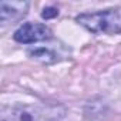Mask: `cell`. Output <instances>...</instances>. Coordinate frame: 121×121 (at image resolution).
Wrapping results in <instances>:
<instances>
[{
  "mask_svg": "<svg viewBox=\"0 0 121 121\" xmlns=\"http://www.w3.org/2000/svg\"><path fill=\"white\" fill-rule=\"evenodd\" d=\"M27 2H2L0 3V20L2 26L13 24L23 19L27 13Z\"/></svg>",
  "mask_w": 121,
  "mask_h": 121,
  "instance_id": "obj_5",
  "label": "cell"
},
{
  "mask_svg": "<svg viewBox=\"0 0 121 121\" xmlns=\"http://www.w3.org/2000/svg\"><path fill=\"white\" fill-rule=\"evenodd\" d=\"M27 54L30 58L40 61L43 64H54V63H60L63 60L70 58L71 50L67 44L54 39H50L47 41H43L39 46H31L27 50Z\"/></svg>",
  "mask_w": 121,
  "mask_h": 121,
  "instance_id": "obj_3",
  "label": "cell"
},
{
  "mask_svg": "<svg viewBox=\"0 0 121 121\" xmlns=\"http://www.w3.org/2000/svg\"><path fill=\"white\" fill-rule=\"evenodd\" d=\"M66 110L51 104H14L3 107L0 121H61Z\"/></svg>",
  "mask_w": 121,
  "mask_h": 121,
  "instance_id": "obj_1",
  "label": "cell"
},
{
  "mask_svg": "<svg viewBox=\"0 0 121 121\" xmlns=\"http://www.w3.org/2000/svg\"><path fill=\"white\" fill-rule=\"evenodd\" d=\"M57 14H58V10L54 9V7H47V9H44L43 13H41L43 19H51V17H56Z\"/></svg>",
  "mask_w": 121,
  "mask_h": 121,
  "instance_id": "obj_6",
  "label": "cell"
},
{
  "mask_svg": "<svg viewBox=\"0 0 121 121\" xmlns=\"http://www.w3.org/2000/svg\"><path fill=\"white\" fill-rule=\"evenodd\" d=\"M13 39L22 44H37L53 39L50 27L43 23H24L13 34Z\"/></svg>",
  "mask_w": 121,
  "mask_h": 121,
  "instance_id": "obj_4",
  "label": "cell"
},
{
  "mask_svg": "<svg viewBox=\"0 0 121 121\" xmlns=\"http://www.w3.org/2000/svg\"><path fill=\"white\" fill-rule=\"evenodd\" d=\"M76 22L95 34H120L121 33V10L110 9L95 13H83Z\"/></svg>",
  "mask_w": 121,
  "mask_h": 121,
  "instance_id": "obj_2",
  "label": "cell"
}]
</instances>
